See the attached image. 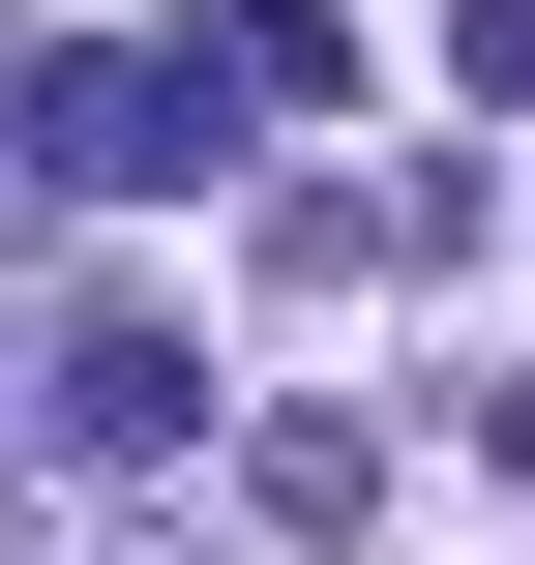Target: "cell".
I'll return each mask as SVG.
<instances>
[{"label": "cell", "instance_id": "obj_3", "mask_svg": "<svg viewBox=\"0 0 535 565\" xmlns=\"http://www.w3.org/2000/svg\"><path fill=\"white\" fill-rule=\"evenodd\" d=\"M60 447H208V358H179V328H89V358H60Z\"/></svg>", "mask_w": 535, "mask_h": 565}, {"label": "cell", "instance_id": "obj_4", "mask_svg": "<svg viewBox=\"0 0 535 565\" xmlns=\"http://www.w3.org/2000/svg\"><path fill=\"white\" fill-rule=\"evenodd\" d=\"M238 507H268V536H357V507H387V447H357V417H268V447H238Z\"/></svg>", "mask_w": 535, "mask_h": 565}, {"label": "cell", "instance_id": "obj_1", "mask_svg": "<svg viewBox=\"0 0 535 565\" xmlns=\"http://www.w3.org/2000/svg\"><path fill=\"white\" fill-rule=\"evenodd\" d=\"M30 179L149 209V179H208V89H179V60H30Z\"/></svg>", "mask_w": 535, "mask_h": 565}, {"label": "cell", "instance_id": "obj_2", "mask_svg": "<svg viewBox=\"0 0 535 565\" xmlns=\"http://www.w3.org/2000/svg\"><path fill=\"white\" fill-rule=\"evenodd\" d=\"M179 89H208V119H328V89H357V30H328V0H208V30H179Z\"/></svg>", "mask_w": 535, "mask_h": 565}]
</instances>
